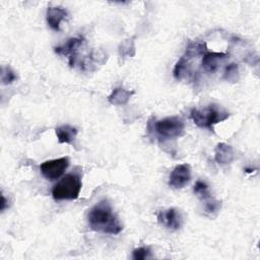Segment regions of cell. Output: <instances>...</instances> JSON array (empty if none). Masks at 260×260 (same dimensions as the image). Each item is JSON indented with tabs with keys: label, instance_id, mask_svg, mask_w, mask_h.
Here are the masks:
<instances>
[{
	"label": "cell",
	"instance_id": "1",
	"mask_svg": "<svg viewBox=\"0 0 260 260\" xmlns=\"http://www.w3.org/2000/svg\"><path fill=\"white\" fill-rule=\"evenodd\" d=\"M87 221L92 231L104 234L118 235L123 229L108 200H102L90 208Z\"/></svg>",
	"mask_w": 260,
	"mask_h": 260
},
{
	"label": "cell",
	"instance_id": "2",
	"mask_svg": "<svg viewBox=\"0 0 260 260\" xmlns=\"http://www.w3.org/2000/svg\"><path fill=\"white\" fill-rule=\"evenodd\" d=\"M229 113L220 106L212 104L203 110L193 109L190 112V117L193 122L200 128L213 130V126L229 118Z\"/></svg>",
	"mask_w": 260,
	"mask_h": 260
},
{
	"label": "cell",
	"instance_id": "3",
	"mask_svg": "<svg viewBox=\"0 0 260 260\" xmlns=\"http://www.w3.org/2000/svg\"><path fill=\"white\" fill-rule=\"evenodd\" d=\"M81 180L76 174L65 175L52 189V196L56 200H73L79 196Z\"/></svg>",
	"mask_w": 260,
	"mask_h": 260
},
{
	"label": "cell",
	"instance_id": "4",
	"mask_svg": "<svg viewBox=\"0 0 260 260\" xmlns=\"http://www.w3.org/2000/svg\"><path fill=\"white\" fill-rule=\"evenodd\" d=\"M154 130L158 136L165 139H174L184 134L185 123L179 117H167L155 122Z\"/></svg>",
	"mask_w": 260,
	"mask_h": 260
},
{
	"label": "cell",
	"instance_id": "5",
	"mask_svg": "<svg viewBox=\"0 0 260 260\" xmlns=\"http://www.w3.org/2000/svg\"><path fill=\"white\" fill-rule=\"evenodd\" d=\"M69 166V159L67 157H60L44 161L40 166L42 175L50 181L59 179Z\"/></svg>",
	"mask_w": 260,
	"mask_h": 260
},
{
	"label": "cell",
	"instance_id": "6",
	"mask_svg": "<svg viewBox=\"0 0 260 260\" xmlns=\"http://www.w3.org/2000/svg\"><path fill=\"white\" fill-rule=\"evenodd\" d=\"M191 180V169L187 164H181L174 168L169 178V185L174 189L185 187Z\"/></svg>",
	"mask_w": 260,
	"mask_h": 260
},
{
	"label": "cell",
	"instance_id": "7",
	"mask_svg": "<svg viewBox=\"0 0 260 260\" xmlns=\"http://www.w3.org/2000/svg\"><path fill=\"white\" fill-rule=\"evenodd\" d=\"M84 39L82 37H75L69 39L64 45L55 48V52L59 55L68 56V62L70 66H74L77 60V50L83 44Z\"/></svg>",
	"mask_w": 260,
	"mask_h": 260
},
{
	"label": "cell",
	"instance_id": "8",
	"mask_svg": "<svg viewBox=\"0 0 260 260\" xmlns=\"http://www.w3.org/2000/svg\"><path fill=\"white\" fill-rule=\"evenodd\" d=\"M157 220L161 225L172 231L179 230L182 224L181 213L176 208H169L167 210L159 211L157 213Z\"/></svg>",
	"mask_w": 260,
	"mask_h": 260
},
{
	"label": "cell",
	"instance_id": "9",
	"mask_svg": "<svg viewBox=\"0 0 260 260\" xmlns=\"http://www.w3.org/2000/svg\"><path fill=\"white\" fill-rule=\"evenodd\" d=\"M228 54L222 52H206L202 57V67L208 73H213L217 70L221 61L228 58Z\"/></svg>",
	"mask_w": 260,
	"mask_h": 260
},
{
	"label": "cell",
	"instance_id": "10",
	"mask_svg": "<svg viewBox=\"0 0 260 260\" xmlns=\"http://www.w3.org/2000/svg\"><path fill=\"white\" fill-rule=\"evenodd\" d=\"M68 12L62 7L49 6L47 9L46 19L49 26L54 30H60V23L66 19Z\"/></svg>",
	"mask_w": 260,
	"mask_h": 260
},
{
	"label": "cell",
	"instance_id": "11",
	"mask_svg": "<svg viewBox=\"0 0 260 260\" xmlns=\"http://www.w3.org/2000/svg\"><path fill=\"white\" fill-rule=\"evenodd\" d=\"M234 149L226 143H218L214 150V159L219 165H226L234 159Z\"/></svg>",
	"mask_w": 260,
	"mask_h": 260
},
{
	"label": "cell",
	"instance_id": "12",
	"mask_svg": "<svg viewBox=\"0 0 260 260\" xmlns=\"http://www.w3.org/2000/svg\"><path fill=\"white\" fill-rule=\"evenodd\" d=\"M132 94H133V91L127 90L123 87H117L113 89L111 94L108 96V101L112 105L121 106V105L127 104Z\"/></svg>",
	"mask_w": 260,
	"mask_h": 260
},
{
	"label": "cell",
	"instance_id": "13",
	"mask_svg": "<svg viewBox=\"0 0 260 260\" xmlns=\"http://www.w3.org/2000/svg\"><path fill=\"white\" fill-rule=\"evenodd\" d=\"M55 132L60 143L70 144L76 137L77 129L70 125H62L60 127H57Z\"/></svg>",
	"mask_w": 260,
	"mask_h": 260
},
{
	"label": "cell",
	"instance_id": "14",
	"mask_svg": "<svg viewBox=\"0 0 260 260\" xmlns=\"http://www.w3.org/2000/svg\"><path fill=\"white\" fill-rule=\"evenodd\" d=\"M193 191L194 193L201 199V200H208L211 198V195H210V192H209V189H208V186L206 185L205 182L203 181H197L194 185V188H193Z\"/></svg>",
	"mask_w": 260,
	"mask_h": 260
},
{
	"label": "cell",
	"instance_id": "15",
	"mask_svg": "<svg viewBox=\"0 0 260 260\" xmlns=\"http://www.w3.org/2000/svg\"><path fill=\"white\" fill-rule=\"evenodd\" d=\"M15 72L8 66L1 68V81L3 84H10L16 79Z\"/></svg>",
	"mask_w": 260,
	"mask_h": 260
},
{
	"label": "cell",
	"instance_id": "16",
	"mask_svg": "<svg viewBox=\"0 0 260 260\" xmlns=\"http://www.w3.org/2000/svg\"><path fill=\"white\" fill-rule=\"evenodd\" d=\"M187 68V60L185 59V57H182L175 65V68H174V77L176 79H181L185 70Z\"/></svg>",
	"mask_w": 260,
	"mask_h": 260
},
{
	"label": "cell",
	"instance_id": "17",
	"mask_svg": "<svg viewBox=\"0 0 260 260\" xmlns=\"http://www.w3.org/2000/svg\"><path fill=\"white\" fill-rule=\"evenodd\" d=\"M150 257H151L150 251L148 248H145V247L137 248V249L133 250V253H132V258L134 260H144V259H147Z\"/></svg>",
	"mask_w": 260,
	"mask_h": 260
},
{
	"label": "cell",
	"instance_id": "18",
	"mask_svg": "<svg viewBox=\"0 0 260 260\" xmlns=\"http://www.w3.org/2000/svg\"><path fill=\"white\" fill-rule=\"evenodd\" d=\"M236 75H238V65L235 64V63L229 64L225 67V71H224L223 77L226 80H234L236 78Z\"/></svg>",
	"mask_w": 260,
	"mask_h": 260
},
{
	"label": "cell",
	"instance_id": "19",
	"mask_svg": "<svg viewBox=\"0 0 260 260\" xmlns=\"http://www.w3.org/2000/svg\"><path fill=\"white\" fill-rule=\"evenodd\" d=\"M219 207H220V203L217 200L210 198V199L206 200L204 210L206 213H214V212L218 211Z\"/></svg>",
	"mask_w": 260,
	"mask_h": 260
},
{
	"label": "cell",
	"instance_id": "20",
	"mask_svg": "<svg viewBox=\"0 0 260 260\" xmlns=\"http://www.w3.org/2000/svg\"><path fill=\"white\" fill-rule=\"evenodd\" d=\"M130 50L134 51V44L133 42L130 40H127L126 42H124L123 44H121L120 46V54L121 55H127V56H131L132 54L130 53Z\"/></svg>",
	"mask_w": 260,
	"mask_h": 260
},
{
	"label": "cell",
	"instance_id": "21",
	"mask_svg": "<svg viewBox=\"0 0 260 260\" xmlns=\"http://www.w3.org/2000/svg\"><path fill=\"white\" fill-rule=\"evenodd\" d=\"M7 201H6V199H5V197H4V195L2 194L1 195V211H4V209L6 208V206H7Z\"/></svg>",
	"mask_w": 260,
	"mask_h": 260
}]
</instances>
